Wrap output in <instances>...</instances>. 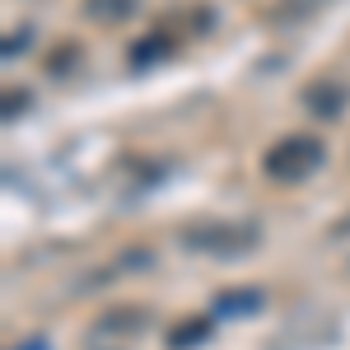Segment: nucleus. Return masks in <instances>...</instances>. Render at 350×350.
I'll return each instance as SVG.
<instances>
[{
	"mask_svg": "<svg viewBox=\"0 0 350 350\" xmlns=\"http://www.w3.org/2000/svg\"><path fill=\"white\" fill-rule=\"evenodd\" d=\"M257 304H262L257 290H243V295H224L219 299V308H257Z\"/></svg>",
	"mask_w": 350,
	"mask_h": 350,
	"instance_id": "nucleus-4",
	"label": "nucleus"
},
{
	"mask_svg": "<svg viewBox=\"0 0 350 350\" xmlns=\"http://www.w3.org/2000/svg\"><path fill=\"white\" fill-rule=\"evenodd\" d=\"M206 332H211V327H206V318H196V323H183L178 332H173V346H178V350H187L191 341H196V336H206Z\"/></svg>",
	"mask_w": 350,
	"mask_h": 350,
	"instance_id": "nucleus-2",
	"label": "nucleus"
},
{
	"mask_svg": "<svg viewBox=\"0 0 350 350\" xmlns=\"http://www.w3.org/2000/svg\"><path fill=\"white\" fill-rule=\"evenodd\" d=\"M89 10H94V14H103V19H117V14H126V10H131V0H89Z\"/></svg>",
	"mask_w": 350,
	"mask_h": 350,
	"instance_id": "nucleus-3",
	"label": "nucleus"
},
{
	"mask_svg": "<svg viewBox=\"0 0 350 350\" xmlns=\"http://www.w3.org/2000/svg\"><path fill=\"white\" fill-rule=\"evenodd\" d=\"M318 159H323V145H318V140L290 135L285 145H275V150H271L267 163H271V173H275V178H304Z\"/></svg>",
	"mask_w": 350,
	"mask_h": 350,
	"instance_id": "nucleus-1",
	"label": "nucleus"
}]
</instances>
